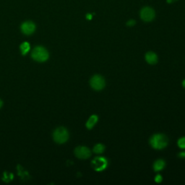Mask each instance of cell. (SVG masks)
<instances>
[{
    "label": "cell",
    "mask_w": 185,
    "mask_h": 185,
    "mask_svg": "<svg viewBox=\"0 0 185 185\" xmlns=\"http://www.w3.org/2000/svg\"><path fill=\"white\" fill-rule=\"evenodd\" d=\"M168 144V139L165 135L161 134L155 135L150 139V145L155 149H163Z\"/></svg>",
    "instance_id": "obj_1"
},
{
    "label": "cell",
    "mask_w": 185,
    "mask_h": 185,
    "mask_svg": "<svg viewBox=\"0 0 185 185\" xmlns=\"http://www.w3.org/2000/svg\"><path fill=\"white\" fill-rule=\"evenodd\" d=\"M32 58L35 61L43 62L46 61L49 58V53L42 46H37L31 53Z\"/></svg>",
    "instance_id": "obj_2"
},
{
    "label": "cell",
    "mask_w": 185,
    "mask_h": 185,
    "mask_svg": "<svg viewBox=\"0 0 185 185\" xmlns=\"http://www.w3.org/2000/svg\"><path fill=\"white\" fill-rule=\"evenodd\" d=\"M53 137L54 140L56 143H59V144H62L67 142L69 137V134H68L67 130L64 127H59L57 128L53 134Z\"/></svg>",
    "instance_id": "obj_3"
},
{
    "label": "cell",
    "mask_w": 185,
    "mask_h": 185,
    "mask_svg": "<svg viewBox=\"0 0 185 185\" xmlns=\"http://www.w3.org/2000/svg\"><path fill=\"white\" fill-rule=\"evenodd\" d=\"M154 9L150 7H145L140 11V18L145 22H150L155 18Z\"/></svg>",
    "instance_id": "obj_4"
},
{
    "label": "cell",
    "mask_w": 185,
    "mask_h": 185,
    "mask_svg": "<svg viewBox=\"0 0 185 185\" xmlns=\"http://www.w3.org/2000/svg\"><path fill=\"white\" fill-rule=\"evenodd\" d=\"M90 86L94 90H101L105 86L104 79L100 75H94L90 80Z\"/></svg>",
    "instance_id": "obj_5"
},
{
    "label": "cell",
    "mask_w": 185,
    "mask_h": 185,
    "mask_svg": "<svg viewBox=\"0 0 185 185\" xmlns=\"http://www.w3.org/2000/svg\"><path fill=\"white\" fill-rule=\"evenodd\" d=\"M107 160L103 157H97L92 161L91 166L96 171H101L104 170L107 166Z\"/></svg>",
    "instance_id": "obj_6"
},
{
    "label": "cell",
    "mask_w": 185,
    "mask_h": 185,
    "mask_svg": "<svg viewBox=\"0 0 185 185\" xmlns=\"http://www.w3.org/2000/svg\"><path fill=\"white\" fill-rule=\"evenodd\" d=\"M75 154L77 158H81V159H86V158H89L90 156V150L86 147L80 146L76 148L75 150Z\"/></svg>",
    "instance_id": "obj_7"
},
{
    "label": "cell",
    "mask_w": 185,
    "mask_h": 185,
    "mask_svg": "<svg viewBox=\"0 0 185 185\" xmlns=\"http://www.w3.org/2000/svg\"><path fill=\"white\" fill-rule=\"evenodd\" d=\"M35 30V25L33 22L27 21L21 25V31L25 35H31Z\"/></svg>",
    "instance_id": "obj_8"
},
{
    "label": "cell",
    "mask_w": 185,
    "mask_h": 185,
    "mask_svg": "<svg viewBox=\"0 0 185 185\" xmlns=\"http://www.w3.org/2000/svg\"><path fill=\"white\" fill-rule=\"evenodd\" d=\"M145 59L150 65H155L158 62V56L155 53L150 52L147 53L145 55Z\"/></svg>",
    "instance_id": "obj_9"
},
{
    "label": "cell",
    "mask_w": 185,
    "mask_h": 185,
    "mask_svg": "<svg viewBox=\"0 0 185 185\" xmlns=\"http://www.w3.org/2000/svg\"><path fill=\"white\" fill-rule=\"evenodd\" d=\"M97 122H98V116H96V115H92L86 123L87 128H88V129H92Z\"/></svg>",
    "instance_id": "obj_10"
},
{
    "label": "cell",
    "mask_w": 185,
    "mask_h": 185,
    "mask_svg": "<svg viewBox=\"0 0 185 185\" xmlns=\"http://www.w3.org/2000/svg\"><path fill=\"white\" fill-rule=\"evenodd\" d=\"M164 166H165V162L163 160H156V163H154V170L156 171H159L163 169Z\"/></svg>",
    "instance_id": "obj_11"
},
{
    "label": "cell",
    "mask_w": 185,
    "mask_h": 185,
    "mask_svg": "<svg viewBox=\"0 0 185 185\" xmlns=\"http://www.w3.org/2000/svg\"><path fill=\"white\" fill-rule=\"evenodd\" d=\"M30 50V44L28 42H24L20 45V51L22 55H25Z\"/></svg>",
    "instance_id": "obj_12"
},
{
    "label": "cell",
    "mask_w": 185,
    "mask_h": 185,
    "mask_svg": "<svg viewBox=\"0 0 185 185\" xmlns=\"http://www.w3.org/2000/svg\"><path fill=\"white\" fill-rule=\"evenodd\" d=\"M105 147L103 146V145L101 144H98L96 145L93 148V151L96 153H102L103 151H104Z\"/></svg>",
    "instance_id": "obj_13"
},
{
    "label": "cell",
    "mask_w": 185,
    "mask_h": 185,
    "mask_svg": "<svg viewBox=\"0 0 185 185\" xmlns=\"http://www.w3.org/2000/svg\"><path fill=\"white\" fill-rule=\"evenodd\" d=\"M178 145H179V148H181L182 149H185V137L179 140Z\"/></svg>",
    "instance_id": "obj_14"
},
{
    "label": "cell",
    "mask_w": 185,
    "mask_h": 185,
    "mask_svg": "<svg viewBox=\"0 0 185 185\" xmlns=\"http://www.w3.org/2000/svg\"><path fill=\"white\" fill-rule=\"evenodd\" d=\"M136 22L134 20H130L129 21L126 22V25L128 26H130V27H132V26H134L135 25Z\"/></svg>",
    "instance_id": "obj_15"
},
{
    "label": "cell",
    "mask_w": 185,
    "mask_h": 185,
    "mask_svg": "<svg viewBox=\"0 0 185 185\" xmlns=\"http://www.w3.org/2000/svg\"><path fill=\"white\" fill-rule=\"evenodd\" d=\"M155 180H156V182L157 183L161 182V181H162L161 176H160V175H157V176L156 177V178H155Z\"/></svg>",
    "instance_id": "obj_16"
},
{
    "label": "cell",
    "mask_w": 185,
    "mask_h": 185,
    "mask_svg": "<svg viewBox=\"0 0 185 185\" xmlns=\"http://www.w3.org/2000/svg\"><path fill=\"white\" fill-rule=\"evenodd\" d=\"M179 156L182 158H185V152H182L181 153H179Z\"/></svg>",
    "instance_id": "obj_17"
},
{
    "label": "cell",
    "mask_w": 185,
    "mask_h": 185,
    "mask_svg": "<svg viewBox=\"0 0 185 185\" xmlns=\"http://www.w3.org/2000/svg\"><path fill=\"white\" fill-rule=\"evenodd\" d=\"M2 105H3V103H2V100L0 99V108H1L2 106Z\"/></svg>",
    "instance_id": "obj_18"
},
{
    "label": "cell",
    "mask_w": 185,
    "mask_h": 185,
    "mask_svg": "<svg viewBox=\"0 0 185 185\" xmlns=\"http://www.w3.org/2000/svg\"><path fill=\"white\" fill-rule=\"evenodd\" d=\"M182 84H183V86H184V88H185V80H184V81H183V83H182Z\"/></svg>",
    "instance_id": "obj_19"
}]
</instances>
